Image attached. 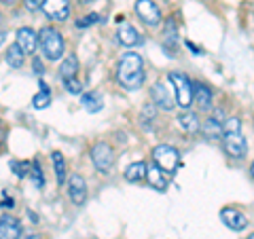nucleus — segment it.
I'll return each mask as SVG.
<instances>
[{
	"label": "nucleus",
	"mask_w": 254,
	"mask_h": 239,
	"mask_svg": "<svg viewBox=\"0 0 254 239\" xmlns=\"http://www.w3.org/2000/svg\"><path fill=\"white\" fill-rule=\"evenodd\" d=\"M49 102H51V93H49V87H47L45 83H41V91H38L34 95V100H32V104H34V108H47L49 106Z\"/></svg>",
	"instance_id": "25"
},
{
	"label": "nucleus",
	"mask_w": 254,
	"mask_h": 239,
	"mask_svg": "<svg viewBox=\"0 0 254 239\" xmlns=\"http://www.w3.org/2000/svg\"><path fill=\"white\" fill-rule=\"evenodd\" d=\"M146 174H148V165L144 161H136L125 170V180L127 182H142V180H146Z\"/></svg>",
	"instance_id": "19"
},
{
	"label": "nucleus",
	"mask_w": 254,
	"mask_h": 239,
	"mask_svg": "<svg viewBox=\"0 0 254 239\" xmlns=\"http://www.w3.org/2000/svg\"><path fill=\"white\" fill-rule=\"evenodd\" d=\"M68 195H70V201L74 205H83L85 199H87V186H85V180L83 176L78 174H72L68 180Z\"/></svg>",
	"instance_id": "10"
},
{
	"label": "nucleus",
	"mask_w": 254,
	"mask_h": 239,
	"mask_svg": "<svg viewBox=\"0 0 254 239\" xmlns=\"http://www.w3.org/2000/svg\"><path fill=\"white\" fill-rule=\"evenodd\" d=\"M201 131H203V135H205L208 140H222V135H225V131H222V123L216 121L214 117L205 119Z\"/></svg>",
	"instance_id": "20"
},
{
	"label": "nucleus",
	"mask_w": 254,
	"mask_h": 239,
	"mask_svg": "<svg viewBox=\"0 0 254 239\" xmlns=\"http://www.w3.org/2000/svg\"><path fill=\"white\" fill-rule=\"evenodd\" d=\"M21 225L17 218L9 216V214H4L2 218H0V239H19L21 237Z\"/></svg>",
	"instance_id": "11"
},
{
	"label": "nucleus",
	"mask_w": 254,
	"mask_h": 239,
	"mask_svg": "<svg viewBox=\"0 0 254 239\" xmlns=\"http://www.w3.org/2000/svg\"><path fill=\"white\" fill-rule=\"evenodd\" d=\"M36 45H38V36L34 34V30H30V28H19L17 30V47L26 55L34 53Z\"/></svg>",
	"instance_id": "14"
},
{
	"label": "nucleus",
	"mask_w": 254,
	"mask_h": 239,
	"mask_svg": "<svg viewBox=\"0 0 254 239\" xmlns=\"http://www.w3.org/2000/svg\"><path fill=\"white\" fill-rule=\"evenodd\" d=\"M26 239H43V237H38V235H34V233H30V235H26Z\"/></svg>",
	"instance_id": "37"
},
{
	"label": "nucleus",
	"mask_w": 254,
	"mask_h": 239,
	"mask_svg": "<svg viewBox=\"0 0 254 239\" xmlns=\"http://www.w3.org/2000/svg\"><path fill=\"white\" fill-rule=\"evenodd\" d=\"M193 89H195V102H197V106H199V110H210L212 108V91L208 89V85L197 83V85H193Z\"/></svg>",
	"instance_id": "18"
},
{
	"label": "nucleus",
	"mask_w": 254,
	"mask_h": 239,
	"mask_svg": "<svg viewBox=\"0 0 254 239\" xmlns=\"http://www.w3.org/2000/svg\"><path fill=\"white\" fill-rule=\"evenodd\" d=\"M0 23H2V13H0Z\"/></svg>",
	"instance_id": "42"
},
{
	"label": "nucleus",
	"mask_w": 254,
	"mask_h": 239,
	"mask_svg": "<svg viewBox=\"0 0 254 239\" xmlns=\"http://www.w3.org/2000/svg\"><path fill=\"white\" fill-rule=\"evenodd\" d=\"M38 43H41V49L47 60L55 61V60H60V55L64 53V36L51 26H47L38 32Z\"/></svg>",
	"instance_id": "2"
},
{
	"label": "nucleus",
	"mask_w": 254,
	"mask_h": 239,
	"mask_svg": "<svg viewBox=\"0 0 254 239\" xmlns=\"http://www.w3.org/2000/svg\"><path fill=\"white\" fill-rule=\"evenodd\" d=\"M248 239H254V233H252V235H250V237H248Z\"/></svg>",
	"instance_id": "43"
},
{
	"label": "nucleus",
	"mask_w": 254,
	"mask_h": 239,
	"mask_svg": "<svg viewBox=\"0 0 254 239\" xmlns=\"http://www.w3.org/2000/svg\"><path fill=\"white\" fill-rule=\"evenodd\" d=\"M2 2H4V4H13V2H15V0H2Z\"/></svg>",
	"instance_id": "40"
},
{
	"label": "nucleus",
	"mask_w": 254,
	"mask_h": 239,
	"mask_svg": "<svg viewBox=\"0 0 254 239\" xmlns=\"http://www.w3.org/2000/svg\"><path fill=\"white\" fill-rule=\"evenodd\" d=\"M222 131L225 133H240L242 131V121L237 117H229L225 123H222Z\"/></svg>",
	"instance_id": "26"
},
{
	"label": "nucleus",
	"mask_w": 254,
	"mask_h": 239,
	"mask_svg": "<svg viewBox=\"0 0 254 239\" xmlns=\"http://www.w3.org/2000/svg\"><path fill=\"white\" fill-rule=\"evenodd\" d=\"M6 63H9L11 68H21L23 66V60H26V53H23L19 47H17V43L15 45H11L9 47V51H6Z\"/></svg>",
	"instance_id": "23"
},
{
	"label": "nucleus",
	"mask_w": 254,
	"mask_h": 239,
	"mask_svg": "<svg viewBox=\"0 0 254 239\" xmlns=\"http://www.w3.org/2000/svg\"><path fill=\"white\" fill-rule=\"evenodd\" d=\"M32 68H34V72H36V74H45V66H43V61L38 60V58L32 60Z\"/></svg>",
	"instance_id": "32"
},
{
	"label": "nucleus",
	"mask_w": 254,
	"mask_h": 239,
	"mask_svg": "<svg viewBox=\"0 0 254 239\" xmlns=\"http://www.w3.org/2000/svg\"><path fill=\"white\" fill-rule=\"evenodd\" d=\"M81 104L89 110V113H98V110H102V106H104V102H102V95L100 93H85Z\"/></svg>",
	"instance_id": "24"
},
{
	"label": "nucleus",
	"mask_w": 254,
	"mask_h": 239,
	"mask_svg": "<svg viewBox=\"0 0 254 239\" xmlns=\"http://www.w3.org/2000/svg\"><path fill=\"white\" fill-rule=\"evenodd\" d=\"M30 176H32V180H34V186H36V188H43V184H45V176H43V172H41V165H38V161L32 163Z\"/></svg>",
	"instance_id": "27"
},
{
	"label": "nucleus",
	"mask_w": 254,
	"mask_h": 239,
	"mask_svg": "<svg viewBox=\"0 0 254 239\" xmlns=\"http://www.w3.org/2000/svg\"><path fill=\"white\" fill-rule=\"evenodd\" d=\"M4 38H6V36H4V32H0V47H2V43H4Z\"/></svg>",
	"instance_id": "38"
},
{
	"label": "nucleus",
	"mask_w": 254,
	"mask_h": 239,
	"mask_svg": "<svg viewBox=\"0 0 254 239\" xmlns=\"http://www.w3.org/2000/svg\"><path fill=\"white\" fill-rule=\"evenodd\" d=\"M150 98H153L155 106L163 110H172L176 106V93H174V87L168 85V81H157L150 89Z\"/></svg>",
	"instance_id": "5"
},
{
	"label": "nucleus",
	"mask_w": 254,
	"mask_h": 239,
	"mask_svg": "<svg viewBox=\"0 0 254 239\" xmlns=\"http://www.w3.org/2000/svg\"><path fill=\"white\" fill-rule=\"evenodd\" d=\"M153 159H155V165H157L161 172H165V174H174V172L178 170V163H180L178 150L172 148V146H168V144L155 146V148H153Z\"/></svg>",
	"instance_id": "4"
},
{
	"label": "nucleus",
	"mask_w": 254,
	"mask_h": 239,
	"mask_svg": "<svg viewBox=\"0 0 254 239\" xmlns=\"http://www.w3.org/2000/svg\"><path fill=\"white\" fill-rule=\"evenodd\" d=\"M91 161L95 165V170L106 174L115 163V150L110 148V144H106V142H98V144L91 148Z\"/></svg>",
	"instance_id": "6"
},
{
	"label": "nucleus",
	"mask_w": 254,
	"mask_h": 239,
	"mask_svg": "<svg viewBox=\"0 0 254 239\" xmlns=\"http://www.w3.org/2000/svg\"><path fill=\"white\" fill-rule=\"evenodd\" d=\"M51 161H53V170H55V178H58V184L66 182V159L62 153H51Z\"/></svg>",
	"instance_id": "22"
},
{
	"label": "nucleus",
	"mask_w": 254,
	"mask_h": 239,
	"mask_svg": "<svg viewBox=\"0 0 254 239\" xmlns=\"http://www.w3.org/2000/svg\"><path fill=\"white\" fill-rule=\"evenodd\" d=\"M163 45L168 47L170 51H174V47L178 45V26H176V21H174V17H170L168 21H165V28H163Z\"/></svg>",
	"instance_id": "21"
},
{
	"label": "nucleus",
	"mask_w": 254,
	"mask_h": 239,
	"mask_svg": "<svg viewBox=\"0 0 254 239\" xmlns=\"http://www.w3.org/2000/svg\"><path fill=\"white\" fill-rule=\"evenodd\" d=\"M76 72H78V60L74 55H68L66 60L60 63V76L64 83L68 81H76Z\"/></svg>",
	"instance_id": "15"
},
{
	"label": "nucleus",
	"mask_w": 254,
	"mask_h": 239,
	"mask_svg": "<svg viewBox=\"0 0 254 239\" xmlns=\"http://www.w3.org/2000/svg\"><path fill=\"white\" fill-rule=\"evenodd\" d=\"M11 167L17 174V178H26L30 176V163L28 161H11Z\"/></svg>",
	"instance_id": "28"
},
{
	"label": "nucleus",
	"mask_w": 254,
	"mask_h": 239,
	"mask_svg": "<svg viewBox=\"0 0 254 239\" xmlns=\"http://www.w3.org/2000/svg\"><path fill=\"white\" fill-rule=\"evenodd\" d=\"M250 176L254 178V161H252V165H250Z\"/></svg>",
	"instance_id": "39"
},
{
	"label": "nucleus",
	"mask_w": 254,
	"mask_h": 239,
	"mask_svg": "<svg viewBox=\"0 0 254 239\" xmlns=\"http://www.w3.org/2000/svg\"><path fill=\"white\" fill-rule=\"evenodd\" d=\"M146 182H148V184L153 186L155 190H161V193H163L165 188H168V178H165V174H163L161 170H159L157 165H150V167H148Z\"/></svg>",
	"instance_id": "16"
},
{
	"label": "nucleus",
	"mask_w": 254,
	"mask_h": 239,
	"mask_svg": "<svg viewBox=\"0 0 254 239\" xmlns=\"http://www.w3.org/2000/svg\"><path fill=\"white\" fill-rule=\"evenodd\" d=\"M98 19H100L98 15H95V13H91V15H87V17H83L81 21H76V26H78V28H85V26H91V23H95Z\"/></svg>",
	"instance_id": "30"
},
{
	"label": "nucleus",
	"mask_w": 254,
	"mask_h": 239,
	"mask_svg": "<svg viewBox=\"0 0 254 239\" xmlns=\"http://www.w3.org/2000/svg\"><path fill=\"white\" fill-rule=\"evenodd\" d=\"M117 41L121 45H125V47H136V45L142 43V36L131 23H121L119 30H117Z\"/></svg>",
	"instance_id": "13"
},
{
	"label": "nucleus",
	"mask_w": 254,
	"mask_h": 239,
	"mask_svg": "<svg viewBox=\"0 0 254 239\" xmlns=\"http://www.w3.org/2000/svg\"><path fill=\"white\" fill-rule=\"evenodd\" d=\"M144 60L142 55L136 51H127L123 53V58L119 60V66H117V81L119 85L127 91H136L144 85Z\"/></svg>",
	"instance_id": "1"
},
{
	"label": "nucleus",
	"mask_w": 254,
	"mask_h": 239,
	"mask_svg": "<svg viewBox=\"0 0 254 239\" xmlns=\"http://www.w3.org/2000/svg\"><path fill=\"white\" fill-rule=\"evenodd\" d=\"M64 85H66V89H68L70 93H81V89H83L78 81H68V83H64Z\"/></svg>",
	"instance_id": "31"
},
{
	"label": "nucleus",
	"mask_w": 254,
	"mask_h": 239,
	"mask_svg": "<svg viewBox=\"0 0 254 239\" xmlns=\"http://www.w3.org/2000/svg\"><path fill=\"white\" fill-rule=\"evenodd\" d=\"M2 140H4V127L0 123V144H2Z\"/></svg>",
	"instance_id": "35"
},
{
	"label": "nucleus",
	"mask_w": 254,
	"mask_h": 239,
	"mask_svg": "<svg viewBox=\"0 0 254 239\" xmlns=\"http://www.w3.org/2000/svg\"><path fill=\"white\" fill-rule=\"evenodd\" d=\"M170 81L174 87V93H176V104L180 108H190L195 100V89H193V83L182 74V72H170Z\"/></svg>",
	"instance_id": "3"
},
{
	"label": "nucleus",
	"mask_w": 254,
	"mask_h": 239,
	"mask_svg": "<svg viewBox=\"0 0 254 239\" xmlns=\"http://www.w3.org/2000/svg\"><path fill=\"white\" fill-rule=\"evenodd\" d=\"M43 13L51 21H66L70 15V2L68 0H43Z\"/></svg>",
	"instance_id": "8"
},
{
	"label": "nucleus",
	"mask_w": 254,
	"mask_h": 239,
	"mask_svg": "<svg viewBox=\"0 0 254 239\" xmlns=\"http://www.w3.org/2000/svg\"><path fill=\"white\" fill-rule=\"evenodd\" d=\"M142 127H146L148 129V125H150V121H155V106H146L144 110H142Z\"/></svg>",
	"instance_id": "29"
},
{
	"label": "nucleus",
	"mask_w": 254,
	"mask_h": 239,
	"mask_svg": "<svg viewBox=\"0 0 254 239\" xmlns=\"http://www.w3.org/2000/svg\"><path fill=\"white\" fill-rule=\"evenodd\" d=\"M2 208H4V210H11V208H15V201H13L11 197H9V199H4V201H2Z\"/></svg>",
	"instance_id": "34"
},
{
	"label": "nucleus",
	"mask_w": 254,
	"mask_h": 239,
	"mask_svg": "<svg viewBox=\"0 0 254 239\" xmlns=\"http://www.w3.org/2000/svg\"><path fill=\"white\" fill-rule=\"evenodd\" d=\"M178 125H180L187 133H197V131L201 129L199 117H197V113H190V110H185V113L178 117Z\"/></svg>",
	"instance_id": "17"
},
{
	"label": "nucleus",
	"mask_w": 254,
	"mask_h": 239,
	"mask_svg": "<svg viewBox=\"0 0 254 239\" xmlns=\"http://www.w3.org/2000/svg\"><path fill=\"white\" fill-rule=\"evenodd\" d=\"M222 144H225V150L233 159H242L246 155V150H248V144H246V138L240 133H225L222 135Z\"/></svg>",
	"instance_id": "9"
},
{
	"label": "nucleus",
	"mask_w": 254,
	"mask_h": 239,
	"mask_svg": "<svg viewBox=\"0 0 254 239\" xmlns=\"http://www.w3.org/2000/svg\"><path fill=\"white\" fill-rule=\"evenodd\" d=\"M43 4V0H26V9L28 11H36Z\"/></svg>",
	"instance_id": "33"
},
{
	"label": "nucleus",
	"mask_w": 254,
	"mask_h": 239,
	"mask_svg": "<svg viewBox=\"0 0 254 239\" xmlns=\"http://www.w3.org/2000/svg\"><path fill=\"white\" fill-rule=\"evenodd\" d=\"M220 218L229 229H233V231H244L246 225H248V218L235 208H225L220 212Z\"/></svg>",
	"instance_id": "12"
},
{
	"label": "nucleus",
	"mask_w": 254,
	"mask_h": 239,
	"mask_svg": "<svg viewBox=\"0 0 254 239\" xmlns=\"http://www.w3.org/2000/svg\"><path fill=\"white\" fill-rule=\"evenodd\" d=\"M30 214V218H32V222H38V216H36V214L34 212H28Z\"/></svg>",
	"instance_id": "36"
},
{
	"label": "nucleus",
	"mask_w": 254,
	"mask_h": 239,
	"mask_svg": "<svg viewBox=\"0 0 254 239\" xmlns=\"http://www.w3.org/2000/svg\"><path fill=\"white\" fill-rule=\"evenodd\" d=\"M76 2H83L85 4V2H91V0H76Z\"/></svg>",
	"instance_id": "41"
},
{
	"label": "nucleus",
	"mask_w": 254,
	"mask_h": 239,
	"mask_svg": "<svg viewBox=\"0 0 254 239\" xmlns=\"http://www.w3.org/2000/svg\"><path fill=\"white\" fill-rule=\"evenodd\" d=\"M136 13H138V17L150 28H155L161 23V11H159V6L153 2V0H138Z\"/></svg>",
	"instance_id": "7"
}]
</instances>
